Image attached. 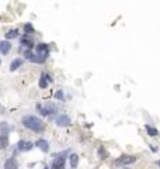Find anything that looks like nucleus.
Instances as JSON below:
<instances>
[{"label": "nucleus", "instance_id": "nucleus-15", "mask_svg": "<svg viewBox=\"0 0 160 169\" xmlns=\"http://www.w3.org/2000/svg\"><path fill=\"white\" fill-rule=\"evenodd\" d=\"M69 162H70V168L75 169L77 165H79V156H77L76 154H72L69 156Z\"/></svg>", "mask_w": 160, "mask_h": 169}, {"label": "nucleus", "instance_id": "nucleus-1", "mask_svg": "<svg viewBox=\"0 0 160 169\" xmlns=\"http://www.w3.org/2000/svg\"><path fill=\"white\" fill-rule=\"evenodd\" d=\"M23 125L34 132H42L45 128L44 121L37 116H24L23 117Z\"/></svg>", "mask_w": 160, "mask_h": 169}, {"label": "nucleus", "instance_id": "nucleus-21", "mask_svg": "<svg viewBox=\"0 0 160 169\" xmlns=\"http://www.w3.org/2000/svg\"><path fill=\"white\" fill-rule=\"evenodd\" d=\"M150 149H152L153 152H157V148L155 147V145H150Z\"/></svg>", "mask_w": 160, "mask_h": 169}, {"label": "nucleus", "instance_id": "nucleus-7", "mask_svg": "<svg viewBox=\"0 0 160 169\" xmlns=\"http://www.w3.org/2000/svg\"><path fill=\"white\" fill-rule=\"evenodd\" d=\"M52 81H54V79H52L51 75L42 72V74H41V77H40V83L38 84H40L41 89H45V88H48V83H51Z\"/></svg>", "mask_w": 160, "mask_h": 169}, {"label": "nucleus", "instance_id": "nucleus-9", "mask_svg": "<svg viewBox=\"0 0 160 169\" xmlns=\"http://www.w3.org/2000/svg\"><path fill=\"white\" fill-rule=\"evenodd\" d=\"M35 147L38 148V149H41L42 152H49V142H48L47 140H42V138H40V140H37L35 142Z\"/></svg>", "mask_w": 160, "mask_h": 169}, {"label": "nucleus", "instance_id": "nucleus-14", "mask_svg": "<svg viewBox=\"0 0 160 169\" xmlns=\"http://www.w3.org/2000/svg\"><path fill=\"white\" fill-rule=\"evenodd\" d=\"M18 37V30L17 28H13V30H9L6 33V40H14V38Z\"/></svg>", "mask_w": 160, "mask_h": 169}, {"label": "nucleus", "instance_id": "nucleus-22", "mask_svg": "<svg viewBox=\"0 0 160 169\" xmlns=\"http://www.w3.org/2000/svg\"><path fill=\"white\" fill-rule=\"evenodd\" d=\"M157 164H159V166H160V161H159V162H157Z\"/></svg>", "mask_w": 160, "mask_h": 169}, {"label": "nucleus", "instance_id": "nucleus-18", "mask_svg": "<svg viewBox=\"0 0 160 169\" xmlns=\"http://www.w3.org/2000/svg\"><path fill=\"white\" fill-rule=\"evenodd\" d=\"M9 131H10V127H9V124L6 121L0 123V132L3 134V135H7Z\"/></svg>", "mask_w": 160, "mask_h": 169}, {"label": "nucleus", "instance_id": "nucleus-16", "mask_svg": "<svg viewBox=\"0 0 160 169\" xmlns=\"http://www.w3.org/2000/svg\"><path fill=\"white\" fill-rule=\"evenodd\" d=\"M97 155H98V158H100V159H106L107 155H108V152H107L106 148L103 147V145H100L98 149H97Z\"/></svg>", "mask_w": 160, "mask_h": 169}, {"label": "nucleus", "instance_id": "nucleus-19", "mask_svg": "<svg viewBox=\"0 0 160 169\" xmlns=\"http://www.w3.org/2000/svg\"><path fill=\"white\" fill-rule=\"evenodd\" d=\"M24 31H26V35H31V34L34 33V27L31 23H27V24H24Z\"/></svg>", "mask_w": 160, "mask_h": 169}, {"label": "nucleus", "instance_id": "nucleus-10", "mask_svg": "<svg viewBox=\"0 0 160 169\" xmlns=\"http://www.w3.org/2000/svg\"><path fill=\"white\" fill-rule=\"evenodd\" d=\"M10 49H11V44L9 41H0V52L3 55H7L10 52Z\"/></svg>", "mask_w": 160, "mask_h": 169}, {"label": "nucleus", "instance_id": "nucleus-12", "mask_svg": "<svg viewBox=\"0 0 160 169\" xmlns=\"http://www.w3.org/2000/svg\"><path fill=\"white\" fill-rule=\"evenodd\" d=\"M21 65H23V59L21 58H16L14 61L10 63V70L11 72H14V70H17Z\"/></svg>", "mask_w": 160, "mask_h": 169}, {"label": "nucleus", "instance_id": "nucleus-3", "mask_svg": "<svg viewBox=\"0 0 160 169\" xmlns=\"http://www.w3.org/2000/svg\"><path fill=\"white\" fill-rule=\"evenodd\" d=\"M138 161V158L135 155H121L120 158L115 161V165L117 166H128L131 164H135Z\"/></svg>", "mask_w": 160, "mask_h": 169}, {"label": "nucleus", "instance_id": "nucleus-11", "mask_svg": "<svg viewBox=\"0 0 160 169\" xmlns=\"http://www.w3.org/2000/svg\"><path fill=\"white\" fill-rule=\"evenodd\" d=\"M17 161H16V158H9L7 161H6V164H4V169H17Z\"/></svg>", "mask_w": 160, "mask_h": 169}, {"label": "nucleus", "instance_id": "nucleus-17", "mask_svg": "<svg viewBox=\"0 0 160 169\" xmlns=\"http://www.w3.org/2000/svg\"><path fill=\"white\" fill-rule=\"evenodd\" d=\"M9 145V137L7 135H3V134H0V149H3Z\"/></svg>", "mask_w": 160, "mask_h": 169}, {"label": "nucleus", "instance_id": "nucleus-6", "mask_svg": "<svg viewBox=\"0 0 160 169\" xmlns=\"http://www.w3.org/2000/svg\"><path fill=\"white\" fill-rule=\"evenodd\" d=\"M65 162H66V158H63V155H58L52 161L51 169H65Z\"/></svg>", "mask_w": 160, "mask_h": 169}, {"label": "nucleus", "instance_id": "nucleus-2", "mask_svg": "<svg viewBox=\"0 0 160 169\" xmlns=\"http://www.w3.org/2000/svg\"><path fill=\"white\" fill-rule=\"evenodd\" d=\"M37 110L41 116H51V114L58 113V106L54 103H47V104H37Z\"/></svg>", "mask_w": 160, "mask_h": 169}, {"label": "nucleus", "instance_id": "nucleus-13", "mask_svg": "<svg viewBox=\"0 0 160 169\" xmlns=\"http://www.w3.org/2000/svg\"><path fill=\"white\" fill-rule=\"evenodd\" d=\"M145 130L150 137H159V130L152 127V125H145Z\"/></svg>", "mask_w": 160, "mask_h": 169}, {"label": "nucleus", "instance_id": "nucleus-4", "mask_svg": "<svg viewBox=\"0 0 160 169\" xmlns=\"http://www.w3.org/2000/svg\"><path fill=\"white\" fill-rule=\"evenodd\" d=\"M35 54L37 55H40L41 58L47 59L48 56H49V47H48V44H44V42H40V44H37L35 47Z\"/></svg>", "mask_w": 160, "mask_h": 169}, {"label": "nucleus", "instance_id": "nucleus-20", "mask_svg": "<svg viewBox=\"0 0 160 169\" xmlns=\"http://www.w3.org/2000/svg\"><path fill=\"white\" fill-rule=\"evenodd\" d=\"M55 99L63 102V100H65V97H63V90H58V92L55 93Z\"/></svg>", "mask_w": 160, "mask_h": 169}, {"label": "nucleus", "instance_id": "nucleus-8", "mask_svg": "<svg viewBox=\"0 0 160 169\" xmlns=\"http://www.w3.org/2000/svg\"><path fill=\"white\" fill-rule=\"evenodd\" d=\"M17 149L20 151V152H27V151L33 149V142H30V141H18L17 142Z\"/></svg>", "mask_w": 160, "mask_h": 169}, {"label": "nucleus", "instance_id": "nucleus-5", "mask_svg": "<svg viewBox=\"0 0 160 169\" xmlns=\"http://www.w3.org/2000/svg\"><path fill=\"white\" fill-rule=\"evenodd\" d=\"M70 124H72V120H70V117L68 114L56 116V125H59V127H69Z\"/></svg>", "mask_w": 160, "mask_h": 169}, {"label": "nucleus", "instance_id": "nucleus-23", "mask_svg": "<svg viewBox=\"0 0 160 169\" xmlns=\"http://www.w3.org/2000/svg\"><path fill=\"white\" fill-rule=\"evenodd\" d=\"M127 169H129V168H127Z\"/></svg>", "mask_w": 160, "mask_h": 169}]
</instances>
